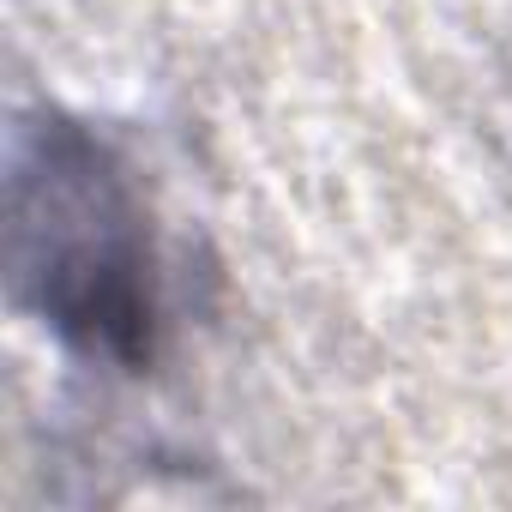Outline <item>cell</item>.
<instances>
[{"mask_svg":"<svg viewBox=\"0 0 512 512\" xmlns=\"http://www.w3.org/2000/svg\"><path fill=\"white\" fill-rule=\"evenodd\" d=\"M7 260L19 302L67 350L127 374L157 362L163 302L145 205L115 145L85 121L49 109L13 139Z\"/></svg>","mask_w":512,"mask_h":512,"instance_id":"6da1fadb","label":"cell"}]
</instances>
